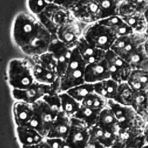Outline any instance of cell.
<instances>
[{"label":"cell","mask_w":148,"mask_h":148,"mask_svg":"<svg viewBox=\"0 0 148 148\" xmlns=\"http://www.w3.org/2000/svg\"><path fill=\"white\" fill-rule=\"evenodd\" d=\"M11 34L14 44L31 57L47 51L52 39V34L29 12H20L15 16Z\"/></svg>","instance_id":"cell-1"},{"label":"cell","mask_w":148,"mask_h":148,"mask_svg":"<svg viewBox=\"0 0 148 148\" xmlns=\"http://www.w3.org/2000/svg\"><path fill=\"white\" fill-rule=\"evenodd\" d=\"M34 63L25 58L10 60L7 68V78L12 89H25L35 83Z\"/></svg>","instance_id":"cell-2"},{"label":"cell","mask_w":148,"mask_h":148,"mask_svg":"<svg viewBox=\"0 0 148 148\" xmlns=\"http://www.w3.org/2000/svg\"><path fill=\"white\" fill-rule=\"evenodd\" d=\"M87 64L76 47L72 50L71 57L64 74L60 77V92H65L84 83V72Z\"/></svg>","instance_id":"cell-3"},{"label":"cell","mask_w":148,"mask_h":148,"mask_svg":"<svg viewBox=\"0 0 148 148\" xmlns=\"http://www.w3.org/2000/svg\"><path fill=\"white\" fill-rule=\"evenodd\" d=\"M82 36L92 46L105 51L110 50L117 38L110 28L99 21L88 24Z\"/></svg>","instance_id":"cell-4"},{"label":"cell","mask_w":148,"mask_h":148,"mask_svg":"<svg viewBox=\"0 0 148 148\" xmlns=\"http://www.w3.org/2000/svg\"><path fill=\"white\" fill-rule=\"evenodd\" d=\"M107 105L113 110L119 129L137 128L143 130L145 126L143 117L131 106L121 105L114 100H108Z\"/></svg>","instance_id":"cell-5"},{"label":"cell","mask_w":148,"mask_h":148,"mask_svg":"<svg viewBox=\"0 0 148 148\" xmlns=\"http://www.w3.org/2000/svg\"><path fill=\"white\" fill-rule=\"evenodd\" d=\"M36 17L52 35H55L61 25L73 17L69 9L54 3H50L46 9Z\"/></svg>","instance_id":"cell-6"},{"label":"cell","mask_w":148,"mask_h":148,"mask_svg":"<svg viewBox=\"0 0 148 148\" xmlns=\"http://www.w3.org/2000/svg\"><path fill=\"white\" fill-rule=\"evenodd\" d=\"M32 106L34 115L28 125L36 129L46 138L58 114L43 99L35 102Z\"/></svg>","instance_id":"cell-7"},{"label":"cell","mask_w":148,"mask_h":148,"mask_svg":"<svg viewBox=\"0 0 148 148\" xmlns=\"http://www.w3.org/2000/svg\"><path fill=\"white\" fill-rule=\"evenodd\" d=\"M69 10L75 19L87 25L101 19L98 0H77Z\"/></svg>","instance_id":"cell-8"},{"label":"cell","mask_w":148,"mask_h":148,"mask_svg":"<svg viewBox=\"0 0 148 148\" xmlns=\"http://www.w3.org/2000/svg\"><path fill=\"white\" fill-rule=\"evenodd\" d=\"M84 24L73 17L67 23L61 25L55 34L57 38L71 49L76 47L83 36L85 27Z\"/></svg>","instance_id":"cell-9"},{"label":"cell","mask_w":148,"mask_h":148,"mask_svg":"<svg viewBox=\"0 0 148 148\" xmlns=\"http://www.w3.org/2000/svg\"><path fill=\"white\" fill-rule=\"evenodd\" d=\"M105 58L108 63L111 79L118 83L127 82L132 70L130 65L111 50L106 52Z\"/></svg>","instance_id":"cell-10"},{"label":"cell","mask_w":148,"mask_h":148,"mask_svg":"<svg viewBox=\"0 0 148 148\" xmlns=\"http://www.w3.org/2000/svg\"><path fill=\"white\" fill-rule=\"evenodd\" d=\"M148 38L145 32H133L131 34L118 36L110 50L122 58L143 45Z\"/></svg>","instance_id":"cell-11"},{"label":"cell","mask_w":148,"mask_h":148,"mask_svg":"<svg viewBox=\"0 0 148 148\" xmlns=\"http://www.w3.org/2000/svg\"><path fill=\"white\" fill-rule=\"evenodd\" d=\"M51 92H56L53 85H46L35 82L25 89H12V95L15 101H22L33 104Z\"/></svg>","instance_id":"cell-12"},{"label":"cell","mask_w":148,"mask_h":148,"mask_svg":"<svg viewBox=\"0 0 148 148\" xmlns=\"http://www.w3.org/2000/svg\"><path fill=\"white\" fill-rule=\"evenodd\" d=\"M66 140L72 148H85L90 142V127L83 121L71 118V127Z\"/></svg>","instance_id":"cell-13"},{"label":"cell","mask_w":148,"mask_h":148,"mask_svg":"<svg viewBox=\"0 0 148 148\" xmlns=\"http://www.w3.org/2000/svg\"><path fill=\"white\" fill-rule=\"evenodd\" d=\"M73 49L60 40L56 35H52V39L49 51L52 52L57 61V73L61 77L65 72L70 61Z\"/></svg>","instance_id":"cell-14"},{"label":"cell","mask_w":148,"mask_h":148,"mask_svg":"<svg viewBox=\"0 0 148 148\" xmlns=\"http://www.w3.org/2000/svg\"><path fill=\"white\" fill-rule=\"evenodd\" d=\"M110 78V74L105 58L99 62L87 64L84 72L85 82L94 84Z\"/></svg>","instance_id":"cell-15"},{"label":"cell","mask_w":148,"mask_h":148,"mask_svg":"<svg viewBox=\"0 0 148 148\" xmlns=\"http://www.w3.org/2000/svg\"><path fill=\"white\" fill-rule=\"evenodd\" d=\"M76 48L87 64L102 60L105 58L106 52L92 46L86 41L83 36L79 40Z\"/></svg>","instance_id":"cell-16"},{"label":"cell","mask_w":148,"mask_h":148,"mask_svg":"<svg viewBox=\"0 0 148 148\" xmlns=\"http://www.w3.org/2000/svg\"><path fill=\"white\" fill-rule=\"evenodd\" d=\"M12 112L16 127L28 125L34 115L32 104L22 101H15Z\"/></svg>","instance_id":"cell-17"},{"label":"cell","mask_w":148,"mask_h":148,"mask_svg":"<svg viewBox=\"0 0 148 148\" xmlns=\"http://www.w3.org/2000/svg\"><path fill=\"white\" fill-rule=\"evenodd\" d=\"M71 127V118L60 112L56 117L46 138L66 139Z\"/></svg>","instance_id":"cell-18"},{"label":"cell","mask_w":148,"mask_h":148,"mask_svg":"<svg viewBox=\"0 0 148 148\" xmlns=\"http://www.w3.org/2000/svg\"><path fill=\"white\" fill-rule=\"evenodd\" d=\"M16 132L21 146L38 144L45 138L36 129L28 125L16 127Z\"/></svg>","instance_id":"cell-19"},{"label":"cell","mask_w":148,"mask_h":148,"mask_svg":"<svg viewBox=\"0 0 148 148\" xmlns=\"http://www.w3.org/2000/svg\"><path fill=\"white\" fill-rule=\"evenodd\" d=\"M124 59L130 65L132 69L148 71V54L144 49L143 44L130 52Z\"/></svg>","instance_id":"cell-20"},{"label":"cell","mask_w":148,"mask_h":148,"mask_svg":"<svg viewBox=\"0 0 148 148\" xmlns=\"http://www.w3.org/2000/svg\"><path fill=\"white\" fill-rule=\"evenodd\" d=\"M98 21L110 28L117 37L129 35L134 32L123 18L119 15L109 17L101 19Z\"/></svg>","instance_id":"cell-21"},{"label":"cell","mask_w":148,"mask_h":148,"mask_svg":"<svg viewBox=\"0 0 148 148\" xmlns=\"http://www.w3.org/2000/svg\"><path fill=\"white\" fill-rule=\"evenodd\" d=\"M117 134L105 130L95 125L90 128V140L98 142L106 148L112 147L116 140Z\"/></svg>","instance_id":"cell-22"},{"label":"cell","mask_w":148,"mask_h":148,"mask_svg":"<svg viewBox=\"0 0 148 148\" xmlns=\"http://www.w3.org/2000/svg\"><path fill=\"white\" fill-rule=\"evenodd\" d=\"M96 125L115 134H117L119 130L116 117L113 110L108 105L99 113Z\"/></svg>","instance_id":"cell-23"},{"label":"cell","mask_w":148,"mask_h":148,"mask_svg":"<svg viewBox=\"0 0 148 148\" xmlns=\"http://www.w3.org/2000/svg\"><path fill=\"white\" fill-rule=\"evenodd\" d=\"M119 84L110 78L94 83V92L103 97L108 100H114L116 98Z\"/></svg>","instance_id":"cell-24"},{"label":"cell","mask_w":148,"mask_h":148,"mask_svg":"<svg viewBox=\"0 0 148 148\" xmlns=\"http://www.w3.org/2000/svg\"><path fill=\"white\" fill-rule=\"evenodd\" d=\"M127 82L134 91L148 90V71L132 69Z\"/></svg>","instance_id":"cell-25"},{"label":"cell","mask_w":148,"mask_h":148,"mask_svg":"<svg viewBox=\"0 0 148 148\" xmlns=\"http://www.w3.org/2000/svg\"><path fill=\"white\" fill-rule=\"evenodd\" d=\"M33 75L36 82L49 86L54 84L60 78L57 72L45 69L35 64L33 65Z\"/></svg>","instance_id":"cell-26"},{"label":"cell","mask_w":148,"mask_h":148,"mask_svg":"<svg viewBox=\"0 0 148 148\" xmlns=\"http://www.w3.org/2000/svg\"><path fill=\"white\" fill-rule=\"evenodd\" d=\"M61 112L70 118H72L80 108L82 104L66 91L60 93Z\"/></svg>","instance_id":"cell-27"},{"label":"cell","mask_w":148,"mask_h":148,"mask_svg":"<svg viewBox=\"0 0 148 148\" xmlns=\"http://www.w3.org/2000/svg\"><path fill=\"white\" fill-rule=\"evenodd\" d=\"M32 62L45 69L57 72V61L54 54L47 51L42 54L31 57Z\"/></svg>","instance_id":"cell-28"},{"label":"cell","mask_w":148,"mask_h":148,"mask_svg":"<svg viewBox=\"0 0 148 148\" xmlns=\"http://www.w3.org/2000/svg\"><path fill=\"white\" fill-rule=\"evenodd\" d=\"M131 106L142 117L148 112V90L134 91Z\"/></svg>","instance_id":"cell-29"},{"label":"cell","mask_w":148,"mask_h":148,"mask_svg":"<svg viewBox=\"0 0 148 148\" xmlns=\"http://www.w3.org/2000/svg\"><path fill=\"white\" fill-rule=\"evenodd\" d=\"M134 91L129 86L127 82L119 84L117 92L114 101L125 106L132 105Z\"/></svg>","instance_id":"cell-30"},{"label":"cell","mask_w":148,"mask_h":148,"mask_svg":"<svg viewBox=\"0 0 148 148\" xmlns=\"http://www.w3.org/2000/svg\"><path fill=\"white\" fill-rule=\"evenodd\" d=\"M123 18L134 32L143 33L146 32L148 22L143 13L136 12L131 16Z\"/></svg>","instance_id":"cell-31"},{"label":"cell","mask_w":148,"mask_h":148,"mask_svg":"<svg viewBox=\"0 0 148 148\" xmlns=\"http://www.w3.org/2000/svg\"><path fill=\"white\" fill-rule=\"evenodd\" d=\"M142 130L137 128L119 129L116 136V140L113 146L117 148H123L131 140L143 133Z\"/></svg>","instance_id":"cell-32"},{"label":"cell","mask_w":148,"mask_h":148,"mask_svg":"<svg viewBox=\"0 0 148 148\" xmlns=\"http://www.w3.org/2000/svg\"><path fill=\"white\" fill-rule=\"evenodd\" d=\"M99 112V111L82 105L73 117L83 121L90 128L97 124Z\"/></svg>","instance_id":"cell-33"},{"label":"cell","mask_w":148,"mask_h":148,"mask_svg":"<svg viewBox=\"0 0 148 148\" xmlns=\"http://www.w3.org/2000/svg\"><path fill=\"white\" fill-rule=\"evenodd\" d=\"M107 99L95 92L90 94L81 102L82 106L99 112L107 106Z\"/></svg>","instance_id":"cell-34"},{"label":"cell","mask_w":148,"mask_h":148,"mask_svg":"<svg viewBox=\"0 0 148 148\" xmlns=\"http://www.w3.org/2000/svg\"><path fill=\"white\" fill-rule=\"evenodd\" d=\"M66 92L76 100L81 103L90 94L94 92V84L84 82L69 89Z\"/></svg>","instance_id":"cell-35"},{"label":"cell","mask_w":148,"mask_h":148,"mask_svg":"<svg viewBox=\"0 0 148 148\" xmlns=\"http://www.w3.org/2000/svg\"><path fill=\"white\" fill-rule=\"evenodd\" d=\"M99 3L101 19L119 15L120 1L118 0H98Z\"/></svg>","instance_id":"cell-36"},{"label":"cell","mask_w":148,"mask_h":148,"mask_svg":"<svg viewBox=\"0 0 148 148\" xmlns=\"http://www.w3.org/2000/svg\"><path fill=\"white\" fill-rule=\"evenodd\" d=\"M42 99H43L57 114L61 112L60 93L56 92H50L45 95Z\"/></svg>","instance_id":"cell-37"},{"label":"cell","mask_w":148,"mask_h":148,"mask_svg":"<svg viewBox=\"0 0 148 148\" xmlns=\"http://www.w3.org/2000/svg\"><path fill=\"white\" fill-rule=\"evenodd\" d=\"M51 3L46 0H27V8L31 14L38 16L40 15Z\"/></svg>","instance_id":"cell-38"},{"label":"cell","mask_w":148,"mask_h":148,"mask_svg":"<svg viewBox=\"0 0 148 148\" xmlns=\"http://www.w3.org/2000/svg\"><path fill=\"white\" fill-rule=\"evenodd\" d=\"M136 12L135 9L127 0H124L120 2L119 6V16L125 17L132 15Z\"/></svg>","instance_id":"cell-39"},{"label":"cell","mask_w":148,"mask_h":148,"mask_svg":"<svg viewBox=\"0 0 148 148\" xmlns=\"http://www.w3.org/2000/svg\"><path fill=\"white\" fill-rule=\"evenodd\" d=\"M45 139L51 148H72L66 139L48 138Z\"/></svg>","instance_id":"cell-40"},{"label":"cell","mask_w":148,"mask_h":148,"mask_svg":"<svg viewBox=\"0 0 148 148\" xmlns=\"http://www.w3.org/2000/svg\"><path fill=\"white\" fill-rule=\"evenodd\" d=\"M145 144V139L142 133L127 143L123 148H142Z\"/></svg>","instance_id":"cell-41"},{"label":"cell","mask_w":148,"mask_h":148,"mask_svg":"<svg viewBox=\"0 0 148 148\" xmlns=\"http://www.w3.org/2000/svg\"><path fill=\"white\" fill-rule=\"evenodd\" d=\"M133 7L135 9L136 11L140 13H143L145 12L148 1L146 0H127Z\"/></svg>","instance_id":"cell-42"},{"label":"cell","mask_w":148,"mask_h":148,"mask_svg":"<svg viewBox=\"0 0 148 148\" xmlns=\"http://www.w3.org/2000/svg\"><path fill=\"white\" fill-rule=\"evenodd\" d=\"M77 0H54V3L57 5L69 9Z\"/></svg>","instance_id":"cell-43"},{"label":"cell","mask_w":148,"mask_h":148,"mask_svg":"<svg viewBox=\"0 0 148 148\" xmlns=\"http://www.w3.org/2000/svg\"><path fill=\"white\" fill-rule=\"evenodd\" d=\"M21 147L22 148H51V146L49 145V144L46 140L45 138L44 140H43L42 142H39L38 144L31 145V146H21Z\"/></svg>","instance_id":"cell-44"},{"label":"cell","mask_w":148,"mask_h":148,"mask_svg":"<svg viewBox=\"0 0 148 148\" xmlns=\"http://www.w3.org/2000/svg\"><path fill=\"white\" fill-rule=\"evenodd\" d=\"M85 148H106V147L98 142L90 140V142L87 145Z\"/></svg>","instance_id":"cell-45"},{"label":"cell","mask_w":148,"mask_h":148,"mask_svg":"<svg viewBox=\"0 0 148 148\" xmlns=\"http://www.w3.org/2000/svg\"><path fill=\"white\" fill-rule=\"evenodd\" d=\"M143 135L144 136L146 143L148 144V124H145L143 131Z\"/></svg>","instance_id":"cell-46"},{"label":"cell","mask_w":148,"mask_h":148,"mask_svg":"<svg viewBox=\"0 0 148 148\" xmlns=\"http://www.w3.org/2000/svg\"><path fill=\"white\" fill-rule=\"evenodd\" d=\"M143 47H144V49H145V51L148 54V38L147 39V40L143 43Z\"/></svg>","instance_id":"cell-47"},{"label":"cell","mask_w":148,"mask_h":148,"mask_svg":"<svg viewBox=\"0 0 148 148\" xmlns=\"http://www.w3.org/2000/svg\"><path fill=\"white\" fill-rule=\"evenodd\" d=\"M143 14L145 15V17L146 19V20L148 22V3H147V7L145 10V12H143Z\"/></svg>","instance_id":"cell-48"},{"label":"cell","mask_w":148,"mask_h":148,"mask_svg":"<svg viewBox=\"0 0 148 148\" xmlns=\"http://www.w3.org/2000/svg\"><path fill=\"white\" fill-rule=\"evenodd\" d=\"M142 148H148V144L146 143L145 145H143V146H142Z\"/></svg>","instance_id":"cell-49"},{"label":"cell","mask_w":148,"mask_h":148,"mask_svg":"<svg viewBox=\"0 0 148 148\" xmlns=\"http://www.w3.org/2000/svg\"><path fill=\"white\" fill-rule=\"evenodd\" d=\"M145 33H146V34L147 35V37H148V24H147V29H146V30Z\"/></svg>","instance_id":"cell-50"},{"label":"cell","mask_w":148,"mask_h":148,"mask_svg":"<svg viewBox=\"0 0 148 148\" xmlns=\"http://www.w3.org/2000/svg\"><path fill=\"white\" fill-rule=\"evenodd\" d=\"M46 1L49 3H54V0H46Z\"/></svg>","instance_id":"cell-51"},{"label":"cell","mask_w":148,"mask_h":148,"mask_svg":"<svg viewBox=\"0 0 148 148\" xmlns=\"http://www.w3.org/2000/svg\"><path fill=\"white\" fill-rule=\"evenodd\" d=\"M110 148H117V147H116L114 146H113L112 147H110Z\"/></svg>","instance_id":"cell-52"},{"label":"cell","mask_w":148,"mask_h":148,"mask_svg":"<svg viewBox=\"0 0 148 148\" xmlns=\"http://www.w3.org/2000/svg\"><path fill=\"white\" fill-rule=\"evenodd\" d=\"M118 1H120V2H121V1H124V0H118Z\"/></svg>","instance_id":"cell-53"},{"label":"cell","mask_w":148,"mask_h":148,"mask_svg":"<svg viewBox=\"0 0 148 148\" xmlns=\"http://www.w3.org/2000/svg\"><path fill=\"white\" fill-rule=\"evenodd\" d=\"M146 1H148V0H146Z\"/></svg>","instance_id":"cell-54"}]
</instances>
